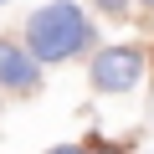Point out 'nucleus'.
<instances>
[{"label": "nucleus", "instance_id": "obj_1", "mask_svg": "<svg viewBox=\"0 0 154 154\" xmlns=\"http://www.w3.org/2000/svg\"><path fill=\"white\" fill-rule=\"evenodd\" d=\"M26 41L41 62H62V57H77L88 41H93V26L77 5H41L31 21H26Z\"/></svg>", "mask_w": 154, "mask_h": 154}, {"label": "nucleus", "instance_id": "obj_2", "mask_svg": "<svg viewBox=\"0 0 154 154\" xmlns=\"http://www.w3.org/2000/svg\"><path fill=\"white\" fill-rule=\"evenodd\" d=\"M144 72V51L139 46H108L93 57V88L98 93H128Z\"/></svg>", "mask_w": 154, "mask_h": 154}, {"label": "nucleus", "instance_id": "obj_3", "mask_svg": "<svg viewBox=\"0 0 154 154\" xmlns=\"http://www.w3.org/2000/svg\"><path fill=\"white\" fill-rule=\"evenodd\" d=\"M0 82L16 88V93H31L41 88V57L16 46V41H0Z\"/></svg>", "mask_w": 154, "mask_h": 154}, {"label": "nucleus", "instance_id": "obj_4", "mask_svg": "<svg viewBox=\"0 0 154 154\" xmlns=\"http://www.w3.org/2000/svg\"><path fill=\"white\" fill-rule=\"evenodd\" d=\"M98 11H103V16H123V11H128V0H98Z\"/></svg>", "mask_w": 154, "mask_h": 154}, {"label": "nucleus", "instance_id": "obj_5", "mask_svg": "<svg viewBox=\"0 0 154 154\" xmlns=\"http://www.w3.org/2000/svg\"><path fill=\"white\" fill-rule=\"evenodd\" d=\"M144 5H154V0H144Z\"/></svg>", "mask_w": 154, "mask_h": 154}]
</instances>
